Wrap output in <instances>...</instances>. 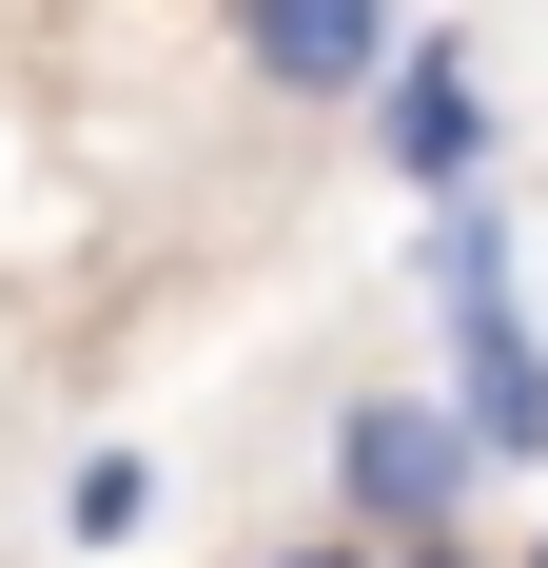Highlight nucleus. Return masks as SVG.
Wrapping results in <instances>:
<instances>
[{"mask_svg": "<svg viewBox=\"0 0 548 568\" xmlns=\"http://www.w3.org/2000/svg\"><path fill=\"white\" fill-rule=\"evenodd\" d=\"M333 490H353V529H450L470 510V412H432V393H353L333 412Z\"/></svg>", "mask_w": 548, "mask_h": 568, "instance_id": "1", "label": "nucleus"}, {"mask_svg": "<svg viewBox=\"0 0 548 568\" xmlns=\"http://www.w3.org/2000/svg\"><path fill=\"white\" fill-rule=\"evenodd\" d=\"M392 40H412L392 0H235V59H255L274 99H373Z\"/></svg>", "mask_w": 548, "mask_h": 568, "instance_id": "2", "label": "nucleus"}, {"mask_svg": "<svg viewBox=\"0 0 548 568\" xmlns=\"http://www.w3.org/2000/svg\"><path fill=\"white\" fill-rule=\"evenodd\" d=\"M392 176L412 196H490V99H470V40H392Z\"/></svg>", "mask_w": 548, "mask_h": 568, "instance_id": "3", "label": "nucleus"}, {"mask_svg": "<svg viewBox=\"0 0 548 568\" xmlns=\"http://www.w3.org/2000/svg\"><path fill=\"white\" fill-rule=\"evenodd\" d=\"M138 510H158V470H138V452H99V470H79V490H59V529H79V549H118V529H138Z\"/></svg>", "mask_w": 548, "mask_h": 568, "instance_id": "4", "label": "nucleus"}, {"mask_svg": "<svg viewBox=\"0 0 548 568\" xmlns=\"http://www.w3.org/2000/svg\"><path fill=\"white\" fill-rule=\"evenodd\" d=\"M392 568H490V549H450V529H412V549H392Z\"/></svg>", "mask_w": 548, "mask_h": 568, "instance_id": "5", "label": "nucleus"}, {"mask_svg": "<svg viewBox=\"0 0 548 568\" xmlns=\"http://www.w3.org/2000/svg\"><path fill=\"white\" fill-rule=\"evenodd\" d=\"M274 568H373V549H274Z\"/></svg>", "mask_w": 548, "mask_h": 568, "instance_id": "6", "label": "nucleus"}]
</instances>
